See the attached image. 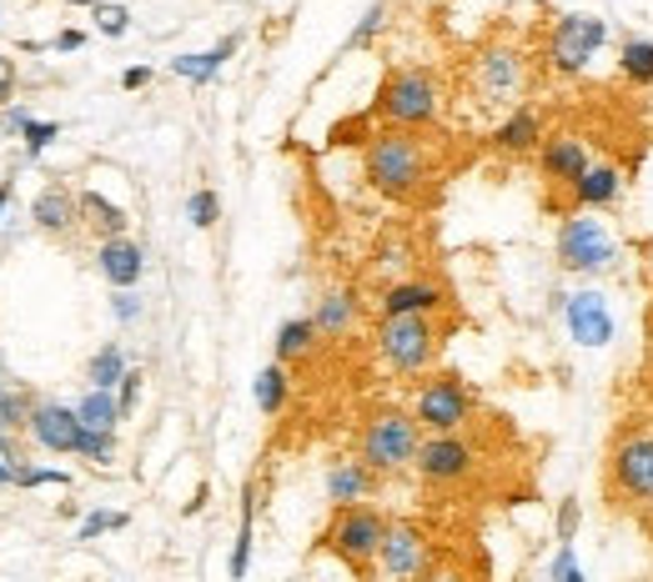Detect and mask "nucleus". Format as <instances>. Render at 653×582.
Returning <instances> with one entry per match:
<instances>
[{
    "mask_svg": "<svg viewBox=\"0 0 653 582\" xmlns=\"http://www.w3.org/2000/svg\"><path fill=\"white\" fill-rule=\"evenodd\" d=\"M377 111L392 126H427V121L437 116V81L427 76V71H397V76H387V86H382Z\"/></svg>",
    "mask_w": 653,
    "mask_h": 582,
    "instance_id": "nucleus-7",
    "label": "nucleus"
},
{
    "mask_svg": "<svg viewBox=\"0 0 653 582\" xmlns=\"http://www.w3.org/2000/svg\"><path fill=\"white\" fill-rule=\"evenodd\" d=\"M609 487L623 502H653V432H623L609 453Z\"/></svg>",
    "mask_w": 653,
    "mask_h": 582,
    "instance_id": "nucleus-5",
    "label": "nucleus"
},
{
    "mask_svg": "<svg viewBox=\"0 0 653 582\" xmlns=\"http://www.w3.org/2000/svg\"><path fill=\"white\" fill-rule=\"evenodd\" d=\"M538 166H543L548 181L573 186L593 162H588V146H583V141L568 136V131H558V136H548L543 146H538Z\"/></svg>",
    "mask_w": 653,
    "mask_h": 582,
    "instance_id": "nucleus-15",
    "label": "nucleus"
},
{
    "mask_svg": "<svg viewBox=\"0 0 653 582\" xmlns=\"http://www.w3.org/2000/svg\"><path fill=\"white\" fill-rule=\"evenodd\" d=\"M372 492V467L367 463H338L326 472V497L338 507H357Z\"/></svg>",
    "mask_w": 653,
    "mask_h": 582,
    "instance_id": "nucleus-21",
    "label": "nucleus"
},
{
    "mask_svg": "<svg viewBox=\"0 0 653 582\" xmlns=\"http://www.w3.org/2000/svg\"><path fill=\"white\" fill-rule=\"evenodd\" d=\"M377 352L392 372H423L437 352V332L427 316H382Z\"/></svg>",
    "mask_w": 653,
    "mask_h": 582,
    "instance_id": "nucleus-6",
    "label": "nucleus"
},
{
    "mask_svg": "<svg viewBox=\"0 0 653 582\" xmlns=\"http://www.w3.org/2000/svg\"><path fill=\"white\" fill-rule=\"evenodd\" d=\"M287 392H292V382H287L282 362L261 367V372H257V382H251V397H257V407L267 412V417H277V412L287 407Z\"/></svg>",
    "mask_w": 653,
    "mask_h": 582,
    "instance_id": "nucleus-26",
    "label": "nucleus"
},
{
    "mask_svg": "<svg viewBox=\"0 0 653 582\" xmlns=\"http://www.w3.org/2000/svg\"><path fill=\"white\" fill-rule=\"evenodd\" d=\"M81 216H86L91 227L106 231V241L111 237H126V211H121L116 201H106L101 191H81Z\"/></svg>",
    "mask_w": 653,
    "mask_h": 582,
    "instance_id": "nucleus-27",
    "label": "nucleus"
},
{
    "mask_svg": "<svg viewBox=\"0 0 653 582\" xmlns=\"http://www.w3.org/2000/svg\"><path fill=\"white\" fill-rule=\"evenodd\" d=\"M473 81H478L483 106H512L522 96V86H528V71H522V55L512 45H493V51L478 55Z\"/></svg>",
    "mask_w": 653,
    "mask_h": 582,
    "instance_id": "nucleus-11",
    "label": "nucleus"
},
{
    "mask_svg": "<svg viewBox=\"0 0 653 582\" xmlns=\"http://www.w3.org/2000/svg\"><path fill=\"white\" fill-rule=\"evenodd\" d=\"M15 472H21V467H6V457H0V482H15Z\"/></svg>",
    "mask_w": 653,
    "mask_h": 582,
    "instance_id": "nucleus-47",
    "label": "nucleus"
},
{
    "mask_svg": "<svg viewBox=\"0 0 653 582\" xmlns=\"http://www.w3.org/2000/svg\"><path fill=\"white\" fill-rule=\"evenodd\" d=\"M81 41H86L81 31H61L55 35V51H81Z\"/></svg>",
    "mask_w": 653,
    "mask_h": 582,
    "instance_id": "nucleus-45",
    "label": "nucleus"
},
{
    "mask_svg": "<svg viewBox=\"0 0 653 582\" xmlns=\"http://www.w3.org/2000/svg\"><path fill=\"white\" fill-rule=\"evenodd\" d=\"M251 518H257V492L247 487V497H241V528H237V542H231V578H247L251 568Z\"/></svg>",
    "mask_w": 653,
    "mask_h": 582,
    "instance_id": "nucleus-30",
    "label": "nucleus"
},
{
    "mask_svg": "<svg viewBox=\"0 0 653 582\" xmlns=\"http://www.w3.org/2000/svg\"><path fill=\"white\" fill-rule=\"evenodd\" d=\"M76 417H81V427H86V432H116L121 402L111 397V392H96V387H91L86 397L76 402Z\"/></svg>",
    "mask_w": 653,
    "mask_h": 582,
    "instance_id": "nucleus-25",
    "label": "nucleus"
},
{
    "mask_svg": "<svg viewBox=\"0 0 653 582\" xmlns=\"http://www.w3.org/2000/svg\"><path fill=\"white\" fill-rule=\"evenodd\" d=\"M81 417L76 407H61V402H41L31 412V437L45 447V453H76L81 447Z\"/></svg>",
    "mask_w": 653,
    "mask_h": 582,
    "instance_id": "nucleus-14",
    "label": "nucleus"
},
{
    "mask_svg": "<svg viewBox=\"0 0 653 582\" xmlns=\"http://www.w3.org/2000/svg\"><path fill=\"white\" fill-rule=\"evenodd\" d=\"M619 76L629 86H653V41L649 35H629L619 51Z\"/></svg>",
    "mask_w": 653,
    "mask_h": 582,
    "instance_id": "nucleus-23",
    "label": "nucleus"
},
{
    "mask_svg": "<svg viewBox=\"0 0 653 582\" xmlns=\"http://www.w3.org/2000/svg\"><path fill=\"white\" fill-rule=\"evenodd\" d=\"M573 211H603V206H613L619 201V191H623V176H619V166H609V162H593L583 176H578L573 186Z\"/></svg>",
    "mask_w": 653,
    "mask_h": 582,
    "instance_id": "nucleus-17",
    "label": "nucleus"
},
{
    "mask_svg": "<svg viewBox=\"0 0 653 582\" xmlns=\"http://www.w3.org/2000/svg\"><path fill=\"white\" fill-rule=\"evenodd\" d=\"M563 322H568V336H573L583 352H599V346L613 342L619 322H613V306L599 287H583L573 297H563Z\"/></svg>",
    "mask_w": 653,
    "mask_h": 582,
    "instance_id": "nucleus-9",
    "label": "nucleus"
},
{
    "mask_svg": "<svg viewBox=\"0 0 653 582\" xmlns=\"http://www.w3.org/2000/svg\"><path fill=\"white\" fill-rule=\"evenodd\" d=\"M417 447H423L417 417H407V412H372V422L362 427V463L372 472H397V467L417 463Z\"/></svg>",
    "mask_w": 653,
    "mask_h": 582,
    "instance_id": "nucleus-3",
    "label": "nucleus"
},
{
    "mask_svg": "<svg viewBox=\"0 0 653 582\" xmlns=\"http://www.w3.org/2000/svg\"><path fill=\"white\" fill-rule=\"evenodd\" d=\"M578 528H583V502H578V497H563V502H558V518H553L558 542H573Z\"/></svg>",
    "mask_w": 653,
    "mask_h": 582,
    "instance_id": "nucleus-35",
    "label": "nucleus"
},
{
    "mask_svg": "<svg viewBox=\"0 0 653 582\" xmlns=\"http://www.w3.org/2000/svg\"><path fill=\"white\" fill-rule=\"evenodd\" d=\"M543 121H538V111L533 106H518V111H508L502 116V126L493 131V146L498 152H508V156H522V152H533V146H543Z\"/></svg>",
    "mask_w": 653,
    "mask_h": 582,
    "instance_id": "nucleus-19",
    "label": "nucleus"
},
{
    "mask_svg": "<svg viewBox=\"0 0 653 582\" xmlns=\"http://www.w3.org/2000/svg\"><path fill=\"white\" fill-rule=\"evenodd\" d=\"M382 25H387V6H382V0H377V6H367V15H362V21H357V31L348 35V45H352V51H357V45H367L372 35L382 31Z\"/></svg>",
    "mask_w": 653,
    "mask_h": 582,
    "instance_id": "nucleus-37",
    "label": "nucleus"
},
{
    "mask_svg": "<svg viewBox=\"0 0 653 582\" xmlns=\"http://www.w3.org/2000/svg\"><path fill=\"white\" fill-rule=\"evenodd\" d=\"M121 86H126V91L152 86V65H126V71H121Z\"/></svg>",
    "mask_w": 653,
    "mask_h": 582,
    "instance_id": "nucleus-43",
    "label": "nucleus"
},
{
    "mask_svg": "<svg viewBox=\"0 0 653 582\" xmlns=\"http://www.w3.org/2000/svg\"><path fill=\"white\" fill-rule=\"evenodd\" d=\"M619 261V247H613L609 227H603L593 211H573L558 227V267L573 271V277H599Z\"/></svg>",
    "mask_w": 653,
    "mask_h": 582,
    "instance_id": "nucleus-2",
    "label": "nucleus"
},
{
    "mask_svg": "<svg viewBox=\"0 0 653 582\" xmlns=\"http://www.w3.org/2000/svg\"><path fill=\"white\" fill-rule=\"evenodd\" d=\"M121 512H91L86 522H81V542H91V538H101V532H111V528H121Z\"/></svg>",
    "mask_w": 653,
    "mask_h": 582,
    "instance_id": "nucleus-40",
    "label": "nucleus"
},
{
    "mask_svg": "<svg viewBox=\"0 0 653 582\" xmlns=\"http://www.w3.org/2000/svg\"><path fill=\"white\" fill-rule=\"evenodd\" d=\"M326 542L348 562H372L382 552V542H387V518L372 512V507H338V522H332Z\"/></svg>",
    "mask_w": 653,
    "mask_h": 582,
    "instance_id": "nucleus-8",
    "label": "nucleus"
},
{
    "mask_svg": "<svg viewBox=\"0 0 653 582\" xmlns=\"http://www.w3.org/2000/svg\"><path fill=\"white\" fill-rule=\"evenodd\" d=\"M15 482H21V487H45V482L65 487L71 477H65V472H55V467H21V472H15Z\"/></svg>",
    "mask_w": 653,
    "mask_h": 582,
    "instance_id": "nucleus-39",
    "label": "nucleus"
},
{
    "mask_svg": "<svg viewBox=\"0 0 653 582\" xmlns=\"http://www.w3.org/2000/svg\"><path fill=\"white\" fill-rule=\"evenodd\" d=\"M417 472L427 482H463L473 472V447L457 437V432H433L423 447H417Z\"/></svg>",
    "mask_w": 653,
    "mask_h": 582,
    "instance_id": "nucleus-12",
    "label": "nucleus"
},
{
    "mask_svg": "<svg viewBox=\"0 0 653 582\" xmlns=\"http://www.w3.org/2000/svg\"><path fill=\"white\" fill-rule=\"evenodd\" d=\"M427 582H457V572H437V578H427Z\"/></svg>",
    "mask_w": 653,
    "mask_h": 582,
    "instance_id": "nucleus-48",
    "label": "nucleus"
},
{
    "mask_svg": "<svg viewBox=\"0 0 653 582\" xmlns=\"http://www.w3.org/2000/svg\"><path fill=\"white\" fill-rule=\"evenodd\" d=\"M126 356H121V346L116 342H106L96 356H91V387L96 392H111V387H121V377H126Z\"/></svg>",
    "mask_w": 653,
    "mask_h": 582,
    "instance_id": "nucleus-29",
    "label": "nucleus"
},
{
    "mask_svg": "<svg viewBox=\"0 0 653 582\" xmlns=\"http://www.w3.org/2000/svg\"><path fill=\"white\" fill-rule=\"evenodd\" d=\"M96 267H101V277H106L116 291H131L136 281H142V271H146V251L136 247L131 237H111V241H101Z\"/></svg>",
    "mask_w": 653,
    "mask_h": 582,
    "instance_id": "nucleus-16",
    "label": "nucleus"
},
{
    "mask_svg": "<svg viewBox=\"0 0 653 582\" xmlns=\"http://www.w3.org/2000/svg\"><path fill=\"white\" fill-rule=\"evenodd\" d=\"M21 136H25V152H31V156H41L45 146H51V141L61 136V126H55V121H25V126H21Z\"/></svg>",
    "mask_w": 653,
    "mask_h": 582,
    "instance_id": "nucleus-38",
    "label": "nucleus"
},
{
    "mask_svg": "<svg viewBox=\"0 0 653 582\" xmlns=\"http://www.w3.org/2000/svg\"><path fill=\"white\" fill-rule=\"evenodd\" d=\"M217 216H221V196L217 191H207V186H201V191L186 196V221H191L196 231H211V227H217Z\"/></svg>",
    "mask_w": 653,
    "mask_h": 582,
    "instance_id": "nucleus-31",
    "label": "nucleus"
},
{
    "mask_svg": "<svg viewBox=\"0 0 653 582\" xmlns=\"http://www.w3.org/2000/svg\"><path fill=\"white\" fill-rule=\"evenodd\" d=\"M6 206H11V181H0V221H6Z\"/></svg>",
    "mask_w": 653,
    "mask_h": 582,
    "instance_id": "nucleus-46",
    "label": "nucleus"
},
{
    "mask_svg": "<svg viewBox=\"0 0 653 582\" xmlns=\"http://www.w3.org/2000/svg\"><path fill=\"white\" fill-rule=\"evenodd\" d=\"M76 453L91 457L96 467L116 463V432H81V447H76Z\"/></svg>",
    "mask_w": 653,
    "mask_h": 582,
    "instance_id": "nucleus-34",
    "label": "nucleus"
},
{
    "mask_svg": "<svg viewBox=\"0 0 653 582\" xmlns=\"http://www.w3.org/2000/svg\"><path fill=\"white\" fill-rule=\"evenodd\" d=\"M609 45V21L603 15H558L553 35H548V65H553L558 76H583L593 55Z\"/></svg>",
    "mask_w": 653,
    "mask_h": 582,
    "instance_id": "nucleus-4",
    "label": "nucleus"
},
{
    "mask_svg": "<svg viewBox=\"0 0 653 582\" xmlns=\"http://www.w3.org/2000/svg\"><path fill=\"white\" fill-rule=\"evenodd\" d=\"M111 316H116V322H136V316H142V297H136V291H116V297H111Z\"/></svg>",
    "mask_w": 653,
    "mask_h": 582,
    "instance_id": "nucleus-42",
    "label": "nucleus"
},
{
    "mask_svg": "<svg viewBox=\"0 0 653 582\" xmlns=\"http://www.w3.org/2000/svg\"><path fill=\"white\" fill-rule=\"evenodd\" d=\"M443 302V287H433V281H397L382 297V316H433Z\"/></svg>",
    "mask_w": 653,
    "mask_h": 582,
    "instance_id": "nucleus-18",
    "label": "nucleus"
},
{
    "mask_svg": "<svg viewBox=\"0 0 653 582\" xmlns=\"http://www.w3.org/2000/svg\"><path fill=\"white\" fill-rule=\"evenodd\" d=\"M231 51H237V35H227L221 45H211V51H196V55H176L172 71L182 81H191V86H207V81H217V71L231 61Z\"/></svg>",
    "mask_w": 653,
    "mask_h": 582,
    "instance_id": "nucleus-20",
    "label": "nucleus"
},
{
    "mask_svg": "<svg viewBox=\"0 0 653 582\" xmlns=\"http://www.w3.org/2000/svg\"><path fill=\"white\" fill-rule=\"evenodd\" d=\"M65 6H96V0H65Z\"/></svg>",
    "mask_w": 653,
    "mask_h": 582,
    "instance_id": "nucleus-49",
    "label": "nucleus"
},
{
    "mask_svg": "<svg viewBox=\"0 0 653 582\" xmlns=\"http://www.w3.org/2000/svg\"><path fill=\"white\" fill-rule=\"evenodd\" d=\"M11 91H15V65L6 61V55H0V101L11 96Z\"/></svg>",
    "mask_w": 653,
    "mask_h": 582,
    "instance_id": "nucleus-44",
    "label": "nucleus"
},
{
    "mask_svg": "<svg viewBox=\"0 0 653 582\" xmlns=\"http://www.w3.org/2000/svg\"><path fill=\"white\" fill-rule=\"evenodd\" d=\"M31 216L41 221L45 231H65V227H71V221L81 216V196H71L65 186H45V191L35 196Z\"/></svg>",
    "mask_w": 653,
    "mask_h": 582,
    "instance_id": "nucleus-22",
    "label": "nucleus"
},
{
    "mask_svg": "<svg viewBox=\"0 0 653 582\" xmlns=\"http://www.w3.org/2000/svg\"><path fill=\"white\" fill-rule=\"evenodd\" d=\"M142 372H126V377H121V387H116V402H121V417H126V412H136V397H142Z\"/></svg>",
    "mask_w": 653,
    "mask_h": 582,
    "instance_id": "nucleus-41",
    "label": "nucleus"
},
{
    "mask_svg": "<svg viewBox=\"0 0 653 582\" xmlns=\"http://www.w3.org/2000/svg\"><path fill=\"white\" fill-rule=\"evenodd\" d=\"M427 176V156L423 141L407 136V131H382L367 146V181L382 196H413Z\"/></svg>",
    "mask_w": 653,
    "mask_h": 582,
    "instance_id": "nucleus-1",
    "label": "nucleus"
},
{
    "mask_svg": "<svg viewBox=\"0 0 653 582\" xmlns=\"http://www.w3.org/2000/svg\"><path fill=\"white\" fill-rule=\"evenodd\" d=\"M548 582H588V572L578 568V552H573V542H558L553 562H548Z\"/></svg>",
    "mask_w": 653,
    "mask_h": 582,
    "instance_id": "nucleus-33",
    "label": "nucleus"
},
{
    "mask_svg": "<svg viewBox=\"0 0 653 582\" xmlns=\"http://www.w3.org/2000/svg\"><path fill=\"white\" fill-rule=\"evenodd\" d=\"M468 412H473V392L463 387L457 377H433V382H423V387H417V407H413L417 427L457 432L463 422H468Z\"/></svg>",
    "mask_w": 653,
    "mask_h": 582,
    "instance_id": "nucleus-10",
    "label": "nucleus"
},
{
    "mask_svg": "<svg viewBox=\"0 0 653 582\" xmlns=\"http://www.w3.org/2000/svg\"><path fill=\"white\" fill-rule=\"evenodd\" d=\"M312 336H317L312 316H292V322H282V326H277V362L307 356V352H312Z\"/></svg>",
    "mask_w": 653,
    "mask_h": 582,
    "instance_id": "nucleus-28",
    "label": "nucleus"
},
{
    "mask_svg": "<svg viewBox=\"0 0 653 582\" xmlns=\"http://www.w3.org/2000/svg\"><path fill=\"white\" fill-rule=\"evenodd\" d=\"M352 316H357V302H352V291H326L322 306H317V332L322 336H342L352 326Z\"/></svg>",
    "mask_w": 653,
    "mask_h": 582,
    "instance_id": "nucleus-24",
    "label": "nucleus"
},
{
    "mask_svg": "<svg viewBox=\"0 0 653 582\" xmlns=\"http://www.w3.org/2000/svg\"><path fill=\"white\" fill-rule=\"evenodd\" d=\"M31 412H35V407H25L21 392H0V432L31 427Z\"/></svg>",
    "mask_w": 653,
    "mask_h": 582,
    "instance_id": "nucleus-36",
    "label": "nucleus"
},
{
    "mask_svg": "<svg viewBox=\"0 0 653 582\" xmlns=\"http://www.w3.org/2000/svg\"><path fill=\"white\" fill-rule=\"evenodd\" d=\"M91 15H96V31L111 35V41H121V35L131 31V11H126V6H106V0H96V6H91Z\"/></svg>",
    "mask_w": 653,
    "mask_h": 582,
    "instance_id": "nucleus-32",
    "label": "nucleus"
},
{
    "mask_svg": "<svg viewBox=\"0 0 653 582\" xmlns=\"http://www.w3.org/2000/svg\"><path fill=\"white\" fill-rule=\"evenodd\" d=\"M377 562H382V572H387V578H397V582L423 578V568H427V538L417 528H407V522H397V528H387V542H382Z\"/></svg>",
    "mask_w": 653,
    "mask_h": 582,
    "instance_id": "nucleus-13",
    "label": "nucleus"
}]
</instances>
